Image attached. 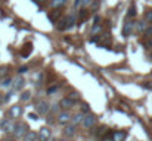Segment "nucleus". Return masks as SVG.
<instances>
[{"label": "nucleus", "instance_id": "nucleus-26", "mask_svg": "<svg viewBox=\"0 0 152 141\" xmlns=\"http://www.w3.org/2000/svg\"><path fill=\"white\" fill-rule=\"evenodd\" d=\"M145 19H146L148 22H151V24H152V10H148V12H146V15H145Z\"/></svg>", "mask_w": 152, "mask_h": 141}, {"label": "nucleus", "instance_id": "nucleus-34", "mask_svg": "<svg viewBox=\"0 0 152 141\" xmlns=\"http://www.w3.org/2000/svg\"><path fill=\"white\" fill-rule=\"evenodd\" d=\"M27 71H28V68H27V66H21V68H19V71H18V72H19V74H25V72H27Z\"/></svg>", "mask_w": 152, "mask_h": 141}, {"label": "nucleus", "instance_id": "nucleus-17", "mask_svg": "<svg viewBox=\"0 0 152 141\" xmlns=\"http://www.w3.org/2000/svg\"><path fill=\"white\" fill-rule=\"evenodd\" d=\"M84 116H86V115H84L83 112H81V113H77V115L72 118V124H74V125L81 124V122H83V119H84Z\"/></svg>", "mask_w": 152, "mask_h": 141}, {"label": "nucleus", "instance_id": "nucleus-25", "mask_svg": "<svg viewBox=\"0 0 152 141\" xmlns=\"http://www.w3.org/2000/svg\"><path fill=\"white\" fill-rule=\"evenodd\" d=\"M10 84H12V80H10V78H6V80H3V82H1L3 87H10Z\"/></svg>", "mask_w": 152, "mask_h": 141}, {"label": "nucleus", "instance_id": "nucleus-31", "mask_svg": "<svg viewBox=\"0 0 152 141\" xmlns=\"http://www.w3.org/2000/svg\"><path fill=\"white\" fill-rule=\"evenodd\" d=\"M6 74H7V66L0 68V77H3V75H6Z\"/></svg>", "mask_w": 152, "mask_h": 141}, {"label": "nucleus", "instance_id": "nucleus-15", "mask_svg": "<svg viewBox=\"0 0 152 141\" xmlns=\"http://www.w3.org/2000/svg\"><path fill=\"white\" fill-rule=\"evenodd\" d=\"M65 3H66V0H50V7L58 9V7H62Z\"/></svg>", "mask_w": 152, "mask_h": 141}, {"label": "nucleus", "instance_id": "nucleus-30", "mask_svg": "<svg viewBox=\"0 0 152 141\" xmlns=\"http://www.w3.org/2000/svg\"><path fill=\"white\" fill-rule=\"evenodd\" d=\"M72 100H80V94L78 93H71V95H69Z\"/></svg>", "mask_w": 152, "mask_h": 141}, {"label": "nucleus", "instance_id": "nucleus-12", "mask_svg": "<svg viewBox=\"0 0 152 141\" xmlns=\"http://www.w3.org/2000/svg\"><path fill=\"white\" fill-rule=\"evenodd\" d=\"M61 10H59V7L58 9H55V10H52L50 13H49V19H50V22H56L58 21V18L61 16Z\"/></svg>", "mask_w": 152, "mask_h": 141}, {"label": "nucleus", "instance_id": "nucleus-27", "mask_svg": "<svg viewBox=\"0 0 152 141\" xmlns=\"http://www.w3.org/2000/svg\"><path fill=\"white\" fill-rule=\"evenodd\" d=\"M137 30H139L140 33L146 31V30H145V22H137Z\"/></svg>", "mask_w": 152, "mask_h": 141}, {"label": "nucleus", "instance_id": "nucleus-41", "mask_svg": "<svg viewBox=\"0 0 152 141\" xmlns=\"http://www.w3.org/2000/svg\"><path fill=\"white\" fill-rule=\"evenodd\" d=\"M0 85H1V82H0Z\"/></svg>", "mask_w": 152, "mask_h": 141}, {"label": "nucleus", "instance_id": "nucleus-14", "mask_svg": "<svg viewBox=\"0 0 152 141\" xmlns=\"http://www.w3.org/2000/svg\"><path fill=\"white\" fill-rule=\"evenodd\" d=\"M24 84H25V80L24 78H18L15 82H13V90L16 91V90H21L22 87H24Z\"/></svg>", "mask_w": 152, "mask_h": 141}, {"label": "nucleus", "instance_id": "nucleus-32", "mask_svg": "<svg viewBox=\"0 0 152 141\" xmlns=\"http://www.w3.org/2000/svg\"><path fill=\"white\" fill-rule=\"evenodd\" d=\"M83 1H84V0H75V1H74V7H80V6L83 4Z\"/></svg>", "mask_w": 152, "mask_h": 141}, {"label": "nucleus", "instance_id": "nucleus-5", "mask_svg": "<svg viewBox=\"0 0 152 141\" xmlns=\"http://www.w3.org/2000/svg\"><path fill=\"white\" fill-rule=\"evenodd\" d=\"M21 115H22V109H21V106L15 104V106L10 107V110H9V118L15 119V118H19Z\"/></svg>", "mask_w": 152, "mask_h": 141}, {"label": "nucleus", "instance_id": "nucleus-33", "mask_svg": "<svg viewBox=\"0 0 152 141\" xmlns=\"http://www.w3.org/2000/svg\"><path fill=\"white\" fill-rule=\"evenodd\" d=\"M112 132H114V131H109V132L106 134V137L103 138V141H114L112 138H109V135H112Z\"/></svg>", "mask_w": 152, "mask_h": 141}, {"label": "nucleus", "instance_id": "nucleus-36", "mask_svg": "<svg viewBox=\"0 0 152 141\" xmlns=\"http://www.w3.org/2000/svg\"><path fill=\"white\" fill-rule=\"evenodd\" d=\"M96 7H99V0H95V1H93V10H95Z\"/></svg>", "mask_w": 152, "mask_h": 141}, {"label": "nucleus", "instance_id": "nucleus-22", "mask_svg": "<svg viewBox=\"0 0 152 141\" xmlns=\"http://www.w3.org/2000/svg\"><path fill=\"white\" fill-rule=\"evenodd\" d=\"M103 134H108V129L105 128V127H101L98 131H96V135H99V137H102Z\"/></svg>", "mask_w": 152, "mask_h": 141}, {"label": "nucleus", "instance_id": "nucleus-11", "mask_svg": "<svg viewBox=\"0 0 152 141\" xmlns=\"http://www.w3.org/2000/svg\"><path fill=\"white\" fill-rule=\"evenodd\" d=\"M133 22H130V21H127L126 22V25H124V28H123V35L124 37H129L130 34H132V30H133Z\"/></svg>", "mask_w": 152, "mask_h": 141}, {"label": "nucleus", "instance_id": "nucleus-1", "mask_svg": "<svg viewBox=\"0 0 152 141\" xmlns=\"http://www.w3.org/2000/svg\"><path fill=\"white\" fill-rule=\"evenodd\" d=\"M27 132H28V125L24 124V122H18L16 127H15V131H13L15 137H16V138H21V137H24Z\"/></svg>", "mask_w": 152, "mask_h": 141}, {"label": "nucleus", "instance_id": "nucleus-13", "mask_svg": "<svg viewBox=\"0 0 152 141\" xmlns=\"http://www.w3.org/2000/svg\"><path fill=\"white\" fill-rule=\"evenodd\" d=\"M64 132H65V135L72 137V135L75 134V125H74V124H72V125H66L65 129H64Z\"/></svg>", "mask_w": 152, "mask_h": 141}, {"label": "nucleus", "instance_id": "nucleus-7", "mask_svg": "<svg viewBox=\"0 0 152 141\" xmlns=\"http://www.w3.org/2000/svg\"><path fill=\"white\" fill-rule=\"evenodd\" d=\"M21 56L22 57H28L31 53H33V44L31 43H25L24 46H22V48H21Z\"/></svg>", "mask_w": 152, "mask_h": 141}, {"label": "nucleus", "instance_id": "nucleus-20", "mask_svg": "<svg viewBox=\"0 0 152 141\" xmlns=\"http://www.w3.org/2000/svg\"><path fill=\"white\" fill-rule=\"evenodd\" d=\"M133 16H136V7H134V4H130V7L127 10V18H133Z\"/></svg>", "mask_w": 152, "mask_h": 141}, {"label": "nucleus", "instance_id": "nucleus-4", "mask_svg": "<svg viewBox=\"0 0 152 141\" xmlns=\"http://www.w3.org/2000/svg\"><path fill=\"white\" fill-rule=\"evenodd\" d=\"M95 122H96V118H95V115L89 113V115H86V116H84V119H83L81 125H83L84 128H92V127L95 125Z\"/></svg>", "mask_w": 152, "mask_h": 141}, {"label": "nucleus", "instance_id": "nucleus-40", "mask_svg": "<svg viewBox=\"0 0 152 141\" xmlns=\"http://www.w3.org/2000/svg\"><path fill=\"white\" fill-rule=\"evenodd\" d=\"M9 141H15V140H9Z\"/></svg>", "mask_w": 152, "mask_h": 141}, {"label": "nucleus", "instance_id": "nucleus-6", "mask_svg": "<svg viewBox=\"0 0 152 141\" xmlns=\"http://www.w3.org/2000/svg\"><path fill=\"white\" fill-rule=\"evenodd\" d=\"M49 138H50V129L46 128V127L40 128V131H39V140L40 141H48Z\"/></svg>", "mask_w": 152, "mask_h": 141}, {"label": "nucleus", "instance_id": "nucleus-29", "mask_svg": "<svg viewBox=\"0 0 152 141\" xmlns=\"http://www.w3.org/2000/svg\"><path fill=\"white\" fill-rule=\"evenodd\" d=\"M58 88H59L58 85H55V87H50V88L48 90V94H49V95H50V94H53L55 91H56V90H58Z\"/></svg>", "mask_w": 152, "mask_h": 141}, {"label": "nucleus", "instance_id": "nucleus-23", "mask_svg": "<svg viewBox=\"0 0 152 141\" xmlns=\"http://www.w3.org/2000/svg\"><path fill=\"white\" fill-rule=\"evenodd\" d=\"M81 112H83V113H89V112H90V106H89L87 103H83V104H81Z\"/></svg>", "mask_w": 152, "mask_h": 141}, {"label": "nucleus", "instance_id": "nucleus-35", "mask_svg": "<svg viewBox=\"0 0 152 141\" xmlns=\"http://www.w3.org/2000/svg\"><path fill=\"white\" fill-rule=\"evenodd\" d=\"M143 44H145V47H148V48H149V47H152V40H146Z\"/></svg>", "mask_w": 152, "mask_h": 141}, {"label": "nucleus", "instance_id": "nucleus-39", "mask_svg": "<svg viewBox=\"0 0 152 141\" xmlns=\"http://www.w3.org/2000/svg\"><path fill=\"white\" fill-rule=\"evenodd\" d=\"M59 141H68V140H59Z\"/></svg>", "mask_w": 152, "mask_h": 141}, {"label": "nucleus", "instance_id": "nucleus-21", "mask_svg": "<svg viewBox=\"0 0 152 141\" xmlns=\"http://www.w3.org/2000/svg\"><path fill=\"white\" fill-rule=\"evenodd\" d=\"M101 30H102V27L98 24V22H95V25H93V28H92V34L95 35V34H96V33H99Z\"/></svg>", "mask_w": 152, "mask_h": 141}, {"label": "nucleus", "instance_id": "nucleus-18", "mask_svg": "<svg viewBox=\"0 0 152 141\" xmlns=\"http://www.w3.org/2000/svg\"><path fill=\"white\" fill-rule=\"evenodd\" d=\"M65 24H66V28H71L75 24V16H66L65 18Z\"/></svg>", "mask_w": 152, "mask_h": 141}, {"label": "nucleus", "instance_id": "nucleus-19", "mask_svg": "<svg viewBox=\"0 0 152 141\" xmlns=\"http://www.w3.org/2000/svg\"><path fill=\"white\" fill-rule=\"evenodd\" d=\"M30 98H31V93L28 90L21 93V101H30Z\"/></svg>", "mask_w": 152, "mask_h": 141}, {"label": "nucleus", "instance_id": "nucleus-3", "mask_svg": "<svg viewBox=\"0 0 152 141\" xmlns=\"http://www.w3.org/2000/svg\"><path fill=\"white\" fill-rule=\"evenodd\" d=\"M36 110H37V113H39V115H46V113H48V110H49V103H48V101H45V100L39 101V103L36 104Z\"/></svg>", "mask_w": 152, "mask_h": 141}, {"label": "nucleus", "instance_id": "nucleus-10", "mask_svg": "<svg viewBox=\"0 0 152 141\" xmlns=\"http://www.w3.org/2000/svg\"><path fill=\"white\" fill-rule=\"evenodd\" d=\"M126 137H127L126 131H114L112 132V140L114 141H124Z\"/></svg>", "mask_w": 152, "mask_h": 141}, {"label": "nucleus", "instance_id": "nucleus-37", "mask_svg": "<svg viewBox=\"0 0 152 141\" xmlns=\"http://www.w3.org/2000/svg\"><path fill=\"white\" fill-rule=\"evenodd\" d=\"M30 118L36 121V119H37V115H36V113H30Z\"/></svg>", "mask_w": 152, "mask_h": 141}, {"label": "nucleus", "instance_id": "nucleus-9", "mask_svg": "<svg viewBox=\"0 0 152 141\" xmlns=\"http://www.w3.org/2000/svg\"><path fill=\"white\" fill-rule=\"evenodd\" d=\"M71 119H72V118H71V115H69L68 112H62V113H59V116H58V122L62 124V125L68 124Z\"/></svg>", "mask_w": 152, "mask_h": 141}, {"label": "nucleus", "instance_id": "nucleus-28", "mask_svg": "<svg viewBox=\"0 0 152 141\" xmlns=\"http://www.w3.org/2000/svg\"><path fill=\"white\" fill-rule=\"evenodd\" d=\"M13 91H15V90H10L9 93L6 94V95H4V98H3V101H7V100H9V98L12 97V94H13Z\"/></svg>", "mask_w": 152, "mask_h": 141}, {"label": "nucleus", "instance_id": "nucleus-38", "mask_svg": "<svg viewBox=\"0 0 152 141\" xmlns=\"http://www.w3.org/2000/svg\"><path fill=\"white\" fill-rule=\"evenodd\" d=\"M146 34H152V28H149V30H146Z\"/></svg>", "mask_w": 152, "mask_h": 141}, {"label": "nucleus", "instance_id": "nucleus-16", "mask_svg": "<svg viewBox=\"0 0 152 141\" xmlns=\"http://www.w3.org/2000/svg\"><path fill=\"white\" fill-rule=\"evenodd\" d=\"M37 140V134L33 132V131H28L25 135H24V141H36Z\"/></svg>", "mask_w": 152, "mask_h": 141}, {"label": "nucleus", "instance_id": "nucleus-8", "mask_svg": "<svg viewBox=\"0 0 152 141\" xmlns=\"http://www.w3.org/2000/svg\"><path fill=\"white\" fill-rule=\"evenodd\" d=\"M61 107H64V109H71L74 104H75V100H72L71 97H65V98H62L61 100Z\"/></svg>", "mask_w": 152, "mask_h": 141}, {"label": "nucleus", "instance_id": "nucleus-2", "mask_svg": "<svg viewBox=\"0 0 152 141\" xmlns=\"http://www.w3.org/2000/svg\"><path fill=\"white\" fill-rule=\"evenodd\" d=\"M0 127L3 128V131H4V132L10 134V132H13V131H15L16 124H13V122H12V121H9V119H4V121H1Z\"/></svg>", "mask_w": 152, "mask_h": 141}, {"label": "nucleus", "instance_id": "nucleus-24", "mask_svg": "<svg viewBox=\"0 0 152 141\" xmlns=\"http://www.w3.org/2000/svg\"><path fill=\"white\" fill-rule=\"evenodd\" d=\"M87 18H89V12H87V10H81V13H80V19L84 21V19H87Z\"/></svg>", "mask_w": 152, "mask_h": 141}]
</instances>
